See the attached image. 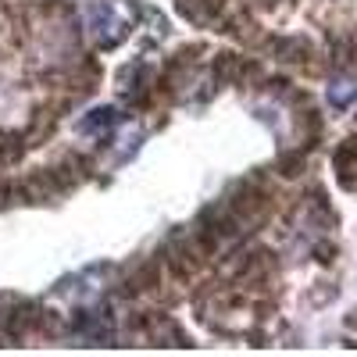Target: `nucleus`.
<instances>
[{
	"label": "nucleus",
	"mask_w": 357,
	"mask_h": 357,
	"mask_svg": "<svg viewBox=\"0 0 357 357\" xmlns=\"http://www.w3.org/2000/svg\"><path fill=\"white\" fill-rule=\"evenodd\" d=\"M114 122H118V114H114V111H107V107H100V111H93V118H86L82 129L100 132V129H107V126H114Z\"/></svg>",
	"instance_id": "f257e3e1"
},
{
	"label": "nucleus",
	"mask_w": 357,
	"mask_h": 357,
	"mask_svg": "<svg viewBox=\"0 0 357 357\" xmlns=\"http://www.w3.org/2000/svg\"><path fill=\"white\" fill-rule=\"evenodd\" d=\"M350 97H357V89H354V86H350V89H333V100H336V104H347Z\"/></svg>",
	"instance_id": "f03ea898"
}]
</instances>
